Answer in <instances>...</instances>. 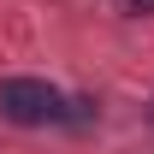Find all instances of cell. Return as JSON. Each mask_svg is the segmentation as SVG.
<instances>
[{
    "label": "cell",
    "mask_w": 154,
    "mask_h": 154,
    "mask_svg": "<svg viewBox=\"0 0 154 154\" xmlns=\"http://www.w3.org/2000/svg\"><path fill=\"white\" fill-rule=\"evenodd\" d=\"M0 119L6 125H65L71 113V101L59 95L54 83H42V77H0Z\"/></svg>",
    "instance_id": "obj_1"
},
{
    "label": "cell",
    "mask_w": 154,
    "mask_h": 154,
    "mask_svg": "<svg viewBox=\"0 0 154 154\" xmlns=\"http://www.w3.org/2000/svg\"><path fill=\"white\" fill-rule=\"evenodd\" d=\"M125 12H136V18H148V12H154V0H125Z\"/></svg>",
    "instance_id": "obj_2"
}]
</instances>
